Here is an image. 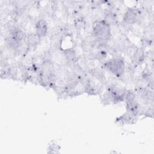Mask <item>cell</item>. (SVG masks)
<instances>
[{"label": "cell", "instance_id": "5", "mask_svg": "<svg viewBox=\"0 0 154 154\" xmlns=\"http://www.w3.org/2000/svg\"><path fill=\"white\" fill-rule=\"evenodd\" d=\"M135 116L132 114L131 112L127 111L126 113H125L121 117L117 118V121L122 123H132L135 120Z\"/></svg>", "mask_w": 154, "mask_h": 154}, {"label": "cell", "instance_id": "6", "mask_svg": "<svg viewBox=\"0 0 154 154\" xmlns=\"http://www.w3.org/2000/svg\"><path fill=\"white\" fill-rule=\"evenodd\" d=\"M91 75L94 78H96L97 80L99 81H104L105 80V74L103 73V72L99 69V68H95V69H93L91 70Z\"/></svg>", "mask_w": 154, "mask_h": 154}, {"label": "cell", "instance_id": "4", "mask_svg": "<svg viewBox=\"0 0 154 154\" xmlns=\"http://www.w3.org/2000/svg\"><path fill=\"white\" fill-rule=\"evenodd\" d=\"M48 25L46 20L43 19H40L37 21L35 23V34L39 39L46 36L48 32Z\"/></svg>", "mask_w": 154, "mask_h": 154}, {"label": "cell", "instance_id": "3", "mask_svg": "<svg viewBox=\"0 0 154 154\" xmlns=\"http://www.w3.org/2000/svg\"><path fill=\"white\" fill-rule=\"evenodd\" d=\"M140 19V11L137 9L129 8L125 13L123 21L125 24L133 25Z\"/></svg>", "mask_w": 154, "mask_h": 154}, {"label": "cell", "instance_id": "2", "mask_svg": "<svg viewBox=\"0 0 154 154\" xmlns=\"http://www.w3.org/2000/svg\"><path fill=\"white\" fill-rule=\"evenodd\" d=\"M92 35L95 38L109 37L111 35V28L104 20H98L94 24Z\"/></svg>", "mask_w": 154, "mask_h": 154}, {"label": "cell", "instance_id": "7", "mask_svg": "<svg viewBox=\"0 0 154 154\" xmlns=\"http://www.w3.org/2000/svg\"><path fill=\"white\" fill-rule=\"evenodd\" d=\"M103 20L110 26L111 25H114L116 23L117 20L116 14L112 11H109L106 13Z\"/></svg>", "mask_w": 154, "mask_h": 154}, {"label": "cell", "instance_id": "1", "mask_svg": "<svg viewBox=\"0 0 154 154\" xmlns=\"http://www.w3.org/2000/svg\"><path fill=\"white\" fill-rule=\"evenodd\" d=\"M104 67L117 78L122 77L125 72V64L122 58H113L106 61Z\"/></svg>", "mask_w": 154, "mask_h": 154}, {"label": "cell", "instance_id": "8", "mask_svg": "<svg viewBox=\"0 0 154 154\" xmlns=\"http://www.w3.org/2000/svg\"><path fill=\"white\" fill-rule=\"evenodd\" d=\"M134 60L137 63H141L144 58V52L143 48H137L134 54Z\"/></svg>", "mask_w": 154, "mask_h": 154}]
</instances>
